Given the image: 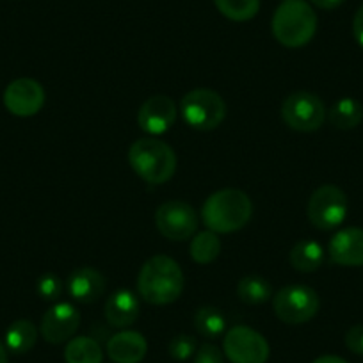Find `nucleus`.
Returning a JSON list of instances; mask_svg holds the SVG:
<instances>
[{
    "mask_svg": "<svg viewBox=\"0 0 363 363\" xmlns=\"http://www.w3.org/2000/svg\"><path fill=\"white\" fill-rule=\"evenodd\" d=\"M139 296L150 305H169L184 292L182 267L166 255H155L143 265L138 277Z\"/></svg>",
    "mask_w": 363,
    "mask_h": 363,
    "instance_id": "1",
    "label": "nucleus"
},
{
    "mask_svg": "<svg viewBox=\"0 0 363 363\" xmlns=\"http://www.w3.org/2000/svg\"><path fill=\"white\" fill-rule=\"evenodd\" d=\"M253 214L250 196L239 189H221L211 194L201 208V218L214 233H232L244 228Z\"/></svg>",
    "mask_w": 363,
    "mask_h": 363,
    "instance_id": "2",
    "label": "nucleus"
},
{
    "mask_svg": "<svg viewBox=\"0 0 363 363\" xmlns=\"http://www.w3.org/2000/svg\"><path fill=\"white\" fill-rule=\"evenodd\" d=\"M272 34L287 48L305 47L317 30V15L306 0H285L272 16Z\"/></svg>",
    "mask_w": 363,
    "mask_h": 363,
    "instance_id": "3",
    "label": "nucleus"
},
{
    "mask_svg": "<svg viewBox=\"0 0 363 363\" xmlns=\"http://www.w3.org/2000/svg\"><path fill=\"white\" fill-rule=\"evenodd\" d=\"M128 162L135 174L153 186L166 184L177 171V155L173 148L155 138H141L132 143Z\"/></svg>",
    "mask_w": 363,
    "mask_h": 363,
    "instance_id": "4",
    "label": "nucleus"
},
{
    "mask_svg": "<svg viewBox=\"0 0 363 363\" xmlns=\"http://www.w3.org/2000/svg\"><path fill=\"white\" fill-rule=\"evenodd\" d=\"M180 113L191 128L207 132L214 130L223 123L226 118V104L219 93L200 87L189 91L182 99Z\"/></svg>",
    "mask_w": 363,
    "mask_h": 363,
    "instance_id": "5",
    "label": "nucleus"
},
{
    "mask_svg": "<svg viewBox=\"0 0 363 363\" xmlns=\"http://www.w3.org/2000/svg\"><path fill=\"white\" fill-rule=\"evenodd\" d=\"M272 308L281 323L298 326L308 323L317 315L320 299L319 294L308 285H285L272 298Z\"/></svg>",
    "mask_w": 363,
    "mask_h": 363,
    "instance_id": "6",
    "label": "nucleus"
},
{
    "mask_svg": "<svg viewBox=\"0 0 363 363\" xmlns=\"http://www.w3.org/2000/svg\"><path fill=\"white\" fill-rule=\"evenodd\" d=\"M328 116L323 100L310 91H296L281 104V120L296 132H315Z\"/></svg>",
    "mask_w": 363,
    "mask_h": 363,
    "instance_id": "7",
    "label": "nucleus"
},
{
    "mask_svg": "<svg viewBox=\"0 0 363 363\" xmlns=\"http://www.w3.org/2000/svg\"><path fill=\"white\" fill-rule=\"evenodd\" d=\"M347 207V196L340 187L320 186L310 196L306 214L315 228L328 232V230L338 228L345 221Z\"/></svg>",
    "mask_w": 363,
    "mask_h": 363,
    "instance_id": "8",
    "label": "nucleus"
},
{
    "mask_svg": "<svg viewBox=\"0 0 363 363\" xmlns=\"http://www.w3.org/2000/svg\"><path fill=\"white\" fill-rule=\"evenodd\" d=\"M267 340L250 326H233L225 335V356L232 363H265L269 359Z\"/></svg>",
    "mask_w": 363,
    "mask_h": 363,
    "instance_id": "9",
    "label": "nucleus"
},
{
    "mask_svg": "<svg viewBox=\"0 0 363 363\" xmlns=\"http://www.w3.org/2000/svg\"><path fill=\"white\" fill-rule=\"evenodd\" d=\"M157 230L169 240H186L196 233L198 216L189 203L171 200L160 205L155 212Z\"/></svg>",
    "mask_w": 363,
    "mask_h": 363,
    "instance_id": "10",
    "label": "nucleus"
},
{
    "mask_svg": "<svg viewBox=\"0 0 363 363\" xmlns=\"http://www.w3.org/2000/svg\"><path fill=\"white\" fill-rule=\"evenodd\" d=\"M45 104V89L34 79H16L6 87L4 106L18 118H30L41 111Z\"/></svg>",
    "mask_w": 363,
    "mask_h": 363,
    "instance_id": "11",
    "label": "nucleus"
},
{
    "mask_svg": "<svg viewBox=\"0 0 363 363\" xmlns=\"http://www.w3.org/2000/svg\"><path fill=\"white\" fill-rule=\"evenodd\" d=\"M80 326V312L69 303H57L41 319V337L48 344H62L77 333Z\"/></svg>",
    "mask_w": 363,
    "mask_h": 363,
    "instance_id": "12",
    "label": "nucleus"
},
{
    "mask_svg": "<svg viewBox=\"0 0 363 363\" xmlns=\"http://www.w3.org/2000/svg\"><path fill=\"white\" fill-rule=\"evenodd\" d=\"M177 106L166 95H153L139 107L138 125L150 135L166 134L177 121Z\"/></svg>",
    "mask_w": 363,
    "mask_h": 363,
    "instance_id": "13",
    "label": "nucleus"
},
{
    "mask_svg": "<svg viewBox=\"0 0 363 363\" xmlns=\"http://www.w3.org/2000/svg\"><path fill=\"white\" fill-rule=\"evenodd\" d=\"M328 253L333 264L344 267H362L363 265V228L349 226L331 237Z\"/></svg>",
    "mask_w": 363,
    "mask_h": 363,
    "instance_id": "14",
    "label": "nucleus"
},
{
    "mask_svg": "<svg viewBox=\"0 0 363 363\" xmlns=\"http://www.w3.org/2000/svg\"><path fill=\"white\" fill-rule=\"evenodd\" d=\"M107 287L106 277L102 272L93 267H77L69 272L68 280H66V289L72 299L77 303H95L104 296Z\"/></svg>",
    "mask_w": 363,
    "mask_h": 363,
    "instance_id": "15",
    "label": "nucleus"
},
{
    "mask_svg": "<svg viewBox=\"0 0 363 363\" xmlns=\"http://www.w3.org/2000/svg\"><path fill=\"white\" fill-rule=\"evenodd\" d=\"M104 313H106V320L109 326L125 330L139 319L141 305H139V299L134 292L121 289V291H116L107 298Z\"/></svg>",
    "mask_w": 363,
    "mask_h": 363,
    "instance_id": "16",
    "label": "nucleus"
},
{
    "mask_svg": "<svg viewBox=\"0 0 363 363\" xmlns=\"http://www.w3.org/2000/svg\"><path fill=\"white\" fill-rule=\"evenodd\" d=\"M106 349L114 363H141L148 351V344L139 331L125 330L113 335Z\"/></svg>",
    "mask_w": 363,
    "mask_h": 363,
    "instance_id": "17",
    "label": "nucleus"
},
{
    "mask_svg": "<svg viewBox=\"0 0 363 363\" xmlns=\"http://www.w3.org/2000/svg\"><path fill=\"white\" fill-rule=\"evenodd\" d=\"M324 264V247L315 240H299L291 250V265L299 272H313Z\"/></svg>",
    "mask_w": 363,
    "mask_h": 363,
    "instance_id": "18",
    "label": "nucleus"
},
{
    "mask_svg": "<svg viewBox=\"0 0 363 363\" xmlns=\"http://www.w3.org/2000/svg\"><path fill=\"white\" fill-rule=\"evenodd\" d=\"M38 328L30 320L18 319L6 331V347L13 354H26L36 345Z\"/></svg>",
    "mask_w": 363,
    "mask_h": 363,
    "instance_id": "19",
    "label": "nucleus"
},
{
    "mask_svg": "<svg viewBox=\"0 0 363 363\" xmlns=\"http://www.w3.org/2000/svg\"><path fill=\"white\" fill-rule=\"evenodd\" d=\"M328 120L338 130H351L363 121V106L354 99H342L328 111Z\"/></svg>",
    "mask_w": 363,
    "mask_h": 363,
    "instance_id": "20",
    "label": "nucleus"
},
{
    "mask_svg": "<svg viewBox=\"0 0 363 363\" xmlns=\"http://www.w3.org/2000/svg\"><path fill=\"white\" fill-rule=\"evenodd\" d=\"M66 363H102L104 351L99 342L91 337L69 338L65 347Z\"/></svg>",
    "mask_w": 363,
    "mask_h": 363,
    "instance_id": "21",
    "label": "nucleus"
},
{
    "mask_svg": "<svg viewBox=\"0 0 363 363\" xmlns=\"http://www.w3.org/2000/svg\"><path fill=\"white\" fill-rule=\"evenodd\" d=\"M191 258H193L196 264H211L221 253V240H219L218 233L214 232H200L194 235V239L191 240Z\"/></svg>",
    "mask_w": 363,
    "mask_h": 363,
    "instance_id": "22",
    "label": "nucleus"
},
{
    "mask_svg": "<svg viewBox=\"0 0 363 363\" xmlns=\"http://www.w3.org/2000/svg\"><path fill=\"white\" fill-rule=\"evenodd\" d=\"M237 296L246 305H262L272 296L269 281L262 277H244L237 285Z\"/></svg>",
    "mask_w": 363,
    "mask_h": 363,
    "instance_id": "23",
    "label": "nucleus"
},
{
    "mask_svg": "<svg viewBox=\"0 0 363 363\" xmlns=\"http://www.w3.org/2000/svg\"><path fill=\"white\" fill-rule=\"evenodd\" d=\"M194 326L205 338H219L226 331V319L218 308L203 306L194 315Z\"/></svg>",
    "mask_w": 363,
    "mask_h": 363,
    "instance_id": "24",
    "label": "nucleus"
},
{
    "mask_svg": "<svg viewBox=\"0 0 363 363\" xmlns=\"http://www.w3.org/2000/svg\"><path fill=\"white\" fill-rule=\"evenodd\" d=\"M216 8L232 22H247L260 9V0H214Z\"/></svg>",
    "mask_w": 363,
    "mask_h": 363,
    "instance_id": "25",
    "label": "nucleus"
},
{
    "mask_svg": "<svg viewBox=\"0 0 363 363\" xmlns=\"http://www.w3.org/2000/svg\"><path fill=\"white\" fill-rule=\"evenodd\" d=\"M196 338L191 337V335H177L174 338H171V342L167 344V352L173 359L177 362H186V359L193 358L194 352H196Z\"/></svg>",
    "mask_w": 363,
    "mask_h": 363,
    "instance_id": "26",
    "label": "nucleus"
},
{
    "mask_svg": "<svg viewBox=\"0 0 363 363\" xmlns=\"http://www.w3.org/2000/svg\"><path fill=\"white\" fill-rule=\"evenodd\" d=\"M62 291H65L62 280L57 274H54V272H47V274L38 278L36 292L41 299H45V301H57V299L61 298Z\"/></svg>",
    "mask_w": 363,
    "mask_h": 363,
    "instance_id": "27",
    "label": "nucleus"
},
{
    "mask_svg": "<svg viewBox=\"0 0 363 363\" xmlns=\"http://www.w3.org/2000/svg\"><path fill=\"white\" fill-rule=\"evenodd\" d=\"M193 363H225V356H223L221 349H218L216 345L203 344L194 352Z\"/></svg>",
    "mask_w": 363,
    "mask_h": 363,
    "instance_id": "28",
    "label": "nucleus"
},
{
    "mask_svg": "<svg viewBox=\"0 0 363 363\" xmlns=\"http://www.w3.org/2000/svg\"><path fill=\"white\" fill-rule=\"evenodd\" d=\"M345 345L351 352L363 356V324L349 328V331L345 333Z\"/></svg>",
    "mask_w": 363,
    "mask_h": 363,
    "instance_id": "29",
    "label": "nucleus"
},
{
    "mask_svg": "<svg viewBox=\"0 0 363 363\" xmlns=\"http://www.w3.org/2000/svg\"><path fill=\"white\" fill-rule=\"evenodd\" d=\"M352 34H354V40L358 41L359 47L363 48V4L359 6L354 20H352Z\"/></svg>",
    "mask_w": 363,
    "mask_h": 363,
    "instance_id": "30",
    "label": "nucleus"
},
{
    "mask_svg": "<svg viewBox=\"0 0 363 363\" xmlns=\"http://www.w3.org/2000/svg\"><path fill=\"white\" fill-rule=\"evenodd\" d=\"M315 8L326 9V11H331V9H337L338 6L344 4V0H310Z\"/></svg>",
    "mask_w": 363,
    "mask_h": 363,
    "instance_id": "31",
    "label": "nucleus"
},
{
    "mask_svg": "<svg viewBox=\"0 0 363 363\" xmlns=\"http://www.w3.org/2000/svg\"><path fill=\"white\" fill-rule=\"evenodd\" d=\"M312 363H347L344 358H340V356H335V354H324V356H319L317 359H313Z\"/></svg>",
    "mask_w": 363,
    "mask_h": 363,
    "instance_id": "32",
    "label": "nucleus"
},
{
    "mask_svg": "<svg viewBox=\"0 0 363 363\" xmlns=\"http://www.w3.org/2000/svg\"><path fill=\"white\" fill-rule=\"evenodd\" d=\"M0 363H8V347L0 342Z\"/></svg>",
    "mask_w": 363,
    "mask_h": 363,
    "instance_id": "33",
    "label": "nucleus"
},
{
    "mask_svg": "<svg viewBox=\"0 0 363 363\" xmlns=\"http://www.w3.org/2000/svg\"><path fill=\"white\" fill-rule=\"evenodd\" d=\"M284 2H285V0H284Z\"/></svg>",
    "mask_w": 363,
    "mask_h": 363,
    "instance_id": "34",
    "label": "nucleus"
}]
</instances>
